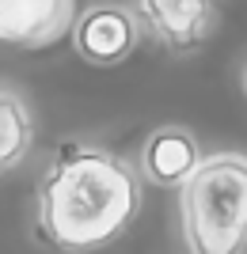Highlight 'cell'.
Returning a JSON list of instances; mask_svg holds the SVG:
<instances>
[{"mask_svg": "<svg viewBox=\"0 0 247 254\" xmlns=\"http://www.w3.org/2000/svg\"><path fill=\"white\" fill-rule=\"evenodd\" d=\"M141 209L137 175L103 148L65 144L38 182V224L61 251H99Z\"/></svg>", "mask_w": 247, "mask_h": 254, "instance_id": "cell-1", "label": "cell"}, {"mask_svg": "<svg viewBox=\"0 0 247 254\" xmlns=\"http://www.w3.org/2000/svg\"><path fill=\"white\" fill-rule=\"evenodd\" d=\"M183 235L190 254H244L247 247V156L202 159L183 186Z\"/></svg>", "mask_w": 247, "mask_h": 254, "instance_id": "cell-2", "label": "cell"}, {"mask_svg": "<svg viewBox=\"0 0 247 254\" xmlns=\"http://www.w3.org/2000/svg\"><path fill=\"white\" fill-rule=\"evenodd\" d=\"M137 34L141 27L133 19V11H126L122 4H91L73 23L76 53L91 64H103V68L126 61L137 46Z\"/></svg>", "mask_w": 247, "mask_h": 254, "instance_id": "cell-3", "label": "cell"}, {"mask_svg": "<svg viewBox=\"0 0 247 254\" xmlns=\"http://www.w3.org/2000/svg\"><path fill=\"white\" fill-rule=\"evenodd\" d=\"M76 0H0V42L46 46L73 31Z\"/></svg>", "mask_w": 247, "mask_h": 254, "instance_id": "cell-4", "label": "cell"}, {"mask_svg": "<svg viewBox=\"0 0 247 254\" xmlns=\"http://www.w3.org/2000/svg\"><path fill=\"white\" fill-rule=\"evenodd\" d=\"M137 11L156 38L179 53L198 50L213 27V0H137Z\"/></svg>", "mask_w": 247, "mask_h": 254, "instance_id": "cell-5", "label": "cell"}, {"mask_svg": "<svg viewBox=\"0 0 247 254\" xmlns=\"http://www.w3.org/2000/svg\"><path fill=\"white\" fill-rule=\"evenodd\" d=\"M202 159L205 156L198 152V140H194L186 129L164 126L145 140L141 171H145V179L156 182V186H186V179L202 167Z\"/></svg>", "mask_w": 247, "mask_h": 254, "instance_id": "cell-6", "label": "cell"}, {"mask_svg": "<svg viewBox=\"0 0 247 254\" xmlns=\"http://www.w3.org/2000/svg\"><path fill=\"white\" fill-rule=\"evenodd\" d=\"M34 129H31V114L15 95L0 91V175L11 171L15 163H23V156L31 152Z\"/></svg>", "mask_w": 247, "mask_h": 254, "instance_id": "cell-7", "label": "cell"}, {"mask_svg": "<svg viewBox=\"0 0 247 254\" xmlns=\"http://www.w3.org/2000/svg\"><path fill=\"white\" fill-rule=\"evenodd\" d=\"M244 91H247V68H244Z\"/></svg>", "mask_w": 247, "mask_h": 254, "instance_id": "cell-8", "label": "cell"}]
</instances>
